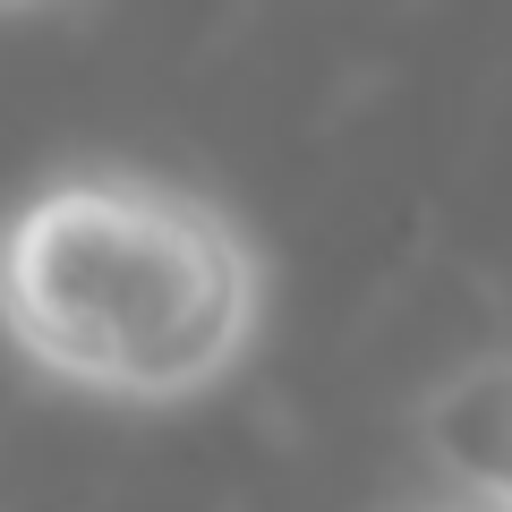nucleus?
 <instances>
[{"mask_svg":"<svg viewBox=\"0 0 512 512\" xmlns=\"http://www.w3.org/2000/svg\"><path fill=\"white\" fill-rule=\"evenodd\" d=\"M419 444L470 504L512 512V350L453 367L419 402Z\"/></svg>","mask_w":512,"mask_h":512,"instance_id":"f03ea898","label":"nucleus"},{"mask_svg":"<svg viewBox=\"0 0 512 512\" xmlns=\"http://www.w3.org/2000/svg\"><path fill=\"white\" fill-rule=\"evenodd\" d=\"M0 9H26V0H0Z\"/></svg>","mask_w":512,"mask_h":512,"instance_id":"7ed1b4c3","label":"nucleus"},{"mask_svg":"<svg viewBox=\"0 0 512 512\" xmlns=\"http://www.w3.org/2000/svg\"><path fill=\"white\" fill-rule=\"evenodd\" d=\"M478 512H487V504H478Z\"/></svg>","mask_w":512,"mask_h":512,"instance_id":"20e7f679","label":"nucleus"},{"mask_svg":"<svg viewBox=\"0 0 512 512\" xmlns=\"http://www.w3.org/2000/svg\"><path fill=\"white\" fill-rule=\"evenodd\" d=\"M265 299L256 231L163 171L86 163L0 214V342L77 402H214L265 342Z\"/></svg>","mask_w":512,"mask_h":512,"instance_id":"f257e3e1","label":"nucleus"}]
</instances>
